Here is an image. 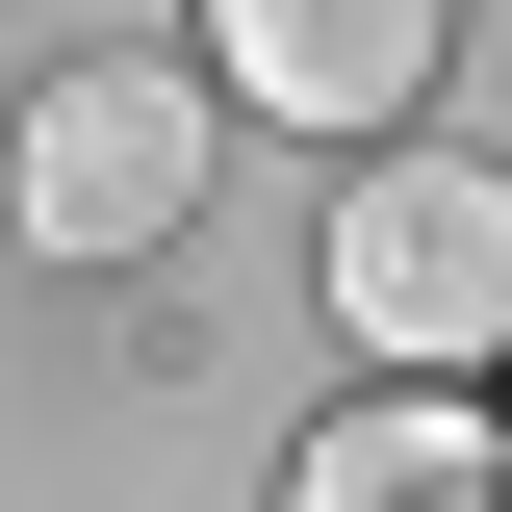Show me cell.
Returning a JSON list of instances; mask_svg holds the SVG:
<instances>
[{
  "label": "cell",
  "instance_id": "1",
  "mask_svg": "<svg viewBox=\"0 0 512 512\" xmlns=\"http://www.w3.org/2000/svg\"><path fill=\"white\" fill-rule=\"evenodd\" d=\"M205 154H231V103H205L180 52H52L26 77V128H0V205H26V256H180L205 231Z\"/></svg>",
  "mask_w": 512,
  "mask_h": 512
},
{
  "label": "cell",
  "instance_id": "2",
  "mask_svg": "<svg viewBox=\"0 0 512 512\" xmlns=\"http://www.w3.org/2000/svg\"><path fill=\"white\" fill-rule=\"evenodd\" d=\"M333 308H359V359H512V180L487 154H384L359 205H333Z\"/></svg>",
  "mask_w": 512,
  "mask_h": 512
},
{
  "label": "cell",
  "instance_id": "3",
  "mask_svg": "<svg viewBox=\"0 0 512 512\" xmlns=\"http://www.w3.org/2000/svg\"><path fill=\"white\" fill-rule=\"evenodd\" d=\"M231 52H256V103H282V128H384L410 77H436V0H256Z\"/></svg>",
  "mask_w": 512,
  "mask_h": 512
},
{
  "label": "cell",
  "instance_id": "4",
  "mask_svg": "<svg viewBox=\"0 0 512 512\" xmlns=\"http://www.w3.org/2000/svg\"><path fill=\"white\" fill-rule=\"evenodd\" d=\"M308 512H512V461H461L436 410H359V436L308 461Z\"/></svg>",
  "mask_w": 512,
  "mask_h": 512
}]
</instances>
